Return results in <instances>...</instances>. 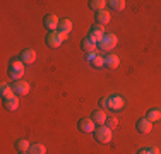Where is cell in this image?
Wrapping results in <instances>:
<instances>
[{
	"instance_id": "cell-13",
	"label": "cell",
	"mask_w": 161,
	"mask_h": 154,
	"mask_svg": "<svg viewBox=\"0 0 161 154\" xmlns=\"http://www.w3.org/2000/svg\"><path fill=\"white\" fill-rule=\"evenodd\" d=\"M118 65H120V58H118V55L108 53V55L105 57V67H106V69H110V70H115Z\"/></svg>"
},
{
	"instance_id": "cell-29",
	"label": "cell",
	"mask_w": 161,
	"mask_h": 154,
	"mask_svg": "<svg viewBox=\"0 0 161 154\" xmlns=\"http://www.w3.org/2000/svg\"><path fill=\"white\" fill-rule=\"evenodd\" d=\"M137 154H151V151H149V147H144V149H141Z\"/></svg>"
},
{
	"instance_id": "cell-4",
	"label": "cell",
	"mask_w": 161,
	"mask_h": 154,
	"mask_svg": "<svg viewBox=\"0 0 161 154\" xmlns=\"http://www.w3.org/2000/svg\"><path fill=\"white\" fill-rule=\"evenodd\" d=\"M65 38L67 36L62 34L60 31H50V33L47 34V38H45V41H47V45L50 46V48H58V46L64 43Z\"/></svg>"
},
{
	"instance_id": "cell-9",
	"label": "cell",
	"mask_w": 161,
	"mask_h": 154,
	"mask_svg": "<svg viewBox=\"0 0 161 154\" xmlns=\"http://www.w3.org/2000/svg\"><path fill=\"white\" fill-rule=\"evenodd\" d=\"M19 60L24 65H31V63H34V60H36V52H34L33 48H24L21 52V55H19Z\"/></svg>"
},
{
	"instance_id": "cell-14",
	"label": "cell",
	"mask_w": 161,
	"mask_h": 154,
	"mask_svg": "<svg viewBox=\"0 0 161 154\" xmlns=\"http://www.w3.org/2000/svg\"><path fill=\"white\" fill-rule=\"evenodd\" d=\"M122 108H124V98H122V96H118V94L112 96V98H110V110L120 111Z\"/></svg>"
},
{
	"instance_id": "cell-19",
	"label": "cell",
	"mask_w": 161,
	"mask_h": 154,
	"mask_svg": "<svg viewBox=\"0 0 161 154\" xmlns=\"http://www.w3.org/2000/svg\"><path fill=\"white\" fill-rule=\"evenodd\" d=\"M10 96H14L12 87H10L7 82H2V84H0V98L7 99V98H10Z\"/></svg>"
},
{
	"instance_id": "cell-3",
	"label": "cell",
	"mask_w": 161,
	"mask_h": 154,
	"mask_svg": "<svg viewBox=\"0 0 161 154\" xmlns=\"http://www.w3.org/2000/svg\"><path fill=\"white\" fill-rule=\"evenodd\" d=\"M117 45H118V38L115 36L113 33H106L105 36H103V40L98 43V48L101 50V52H110V50H113Z\"/></svg>"
},
{
	"instance_id": "cell-17",
	"label": "cell",
	"mask_w": 161,
	"mask_h": 154,
	"mask_svg": "<svg viewBox=\"0 0 161 154\" xmlns=\"http://www.w3.org/2000/svg\"><path fill=\"white\" fill-rule=\"evenodd\" d=\"M80 48H82V52H84V53H93L94 50L98 48V45L94 43V41H91L89 38H84L82 43H80Z\"/></svg>"
},
{
	"instance_id": "cell-18",
	"label": "cell",
	"mask_w": 161,
	"mask_h": 154,
	"mask_svg": "<svg viewBox=\"0 0 161 154\" xmlns=\"http://www.w3.org/2000/svg\"><path fill=\"white\" fill-rule=\"evenodd\" d=\"M106 7L112 9V10L120 12V10L125 9V0H108V2H106Z\"/></svg>"
},
{
	"instance_id": "cell-24",
	"label": "cell",
	"mask_w": 161,
	"mask_h": 154,
	"mask_svg": "<svg viewBox=\"0 0 161 154\" xmlns=\"http://www.w3.org/2000/svg\"><path fill=\"white\" fill-rule=\"evenodd\" d=\"M91 65H93L94 69H101V67H105V57H99V55H96V58H94L93 62H91Z\"/></svg>"
},
{
	"instance_id": "cell-6",
	"label": "cell",
	"mask_w": 161,
	"mask_h": 154,
	"mask_svg": "<svg viewBox=\"0 0 161 154\" xmlns=\"http://www.w3.org/2000/svg\"><path fill=\"white\" fill-rule=\"evenodd\" d=\"M10 87H12L14 94H16L17 98H21V96H26V94L29 92V84L26 82L24 79H21V80H14V82L10 84Z\"/></svg>"
},
{
	"instance_id": "cell-16",
	"label": "cell",
	"mask_w": 161,
	"mask_h": 154,
	"mask_svg": "<svg viewBox=\"0 0 161 154\" xmlns=\"http://www.w3.org/2000/svg\"><path fill=\"white\" fill-rule=\"evenodd\" d=\"M57 31H60L62 34H65V36H67V34L72 31V21H70V19H60L58 29H57Z\"/></svg>"
},
{
	"instance_id": "cell-10",
	"label": "cell",
	"mask_w": 161,
	"mask_h": 154,
	"mask_svg": "<svg viewBox=\"0 0 161 154\" xmlns=\"http://www.w3.org/2000/svg\"><path fill=\"white\" fill-rule=\"evenodd\" d=\"M136 129H137L139 134H149L153 130V123L149 122L146 117H142V118H139V120L136 122Z\"/></svg>"
},
{
	"instance_id": "cell-5",
	"label": "cell",
	"mask_w": 161,
	"mask_h": 154,
	"mask_svg": "<svg viewBox=\"0 0 161 154\" xmlns=\"http://www.w3.org/2000/svg\"><path fill=\"white\" fill-rule=\"evenodd\" d=\"M105 26H101V24H94V26H91V29H89V34H87V38H89L91 41H94V43H99V41L103 40V36H105Z\"/></svg>"
},
{
	"instance_id": "cell-11",
	"label": "cell",
	"mask_w": 161,
	"mask_h": 154,
	"mask_svg": "<svg viewBox=\"0 0 161 154\" xmlns=\"http://www.w3.org/2000/svg\"><path fill=\"white\" fill-rule=\"evenodd\" d=\"M91 120L96 123V127H101L106 122V113L103 110H94V111H91Z\"/></svg>"
},
{
	"instance_id": "cell-23",
	"label": "cell",
	"mask_w": 161,
	"mask_h": 154,
	"mask_svg": "<svg viewBox=\"0 0 161 154\" xmlns=\"http://www.w3.org/2000/svg\"><path fill=\"white\" fill-rule=\"evenodd\" d=\"M29 154H47V147H45L43 144H31V147H29Z\"/></svg>"
},
{
	"instance_id": "cell-8",
	"label": "cell",
	"mask_w": 161,
	"mask_h": 154,
	"mask_svg": "<svg viewBox=\"0 0 161 154\" xmlns=\"http://www.w3.org/2000/svg\"><path fill=\"white\" fill-rule=\"evenodd\" d=\"M58 22H60V19L57 17L55 14H47L43 17V24H45V28L48 29V33H50V31H57V29H58Z\"/></svg>"
},
{
	"instance_id": "cell-2",
	"label": "cell",
	"mask_w": 161,
	"mask_h": 154,
	"mask_svg": "<svg viewBox=\"0 0 161 154\" xmlns=\"http://www.w3.org/2000/svg\"><path fill=\"white\" fill-rule=\"evenodd\" d=\"M93 135H94V140L99 142V144H110V140H112V129H108L106 125L96 127Z\"/></svg>"
},
{
	"instance_id": "cell-27",
	"label": "cell",
	"mask_w": 161,
	"mask_h": 154,
	"mask_svg": "<svg viewBox=\"0 0 161 154\" xmlns=\"http://www.w3.org/2000/svg\"><path fill=\"white\" fill-rule=\"evenodd\" d=\"M86 58H87V62H89V63H91V62H93L94 58H96V53H86Z\"/></svg>"
},
{
	"instance_id": "cell-26",
	"label": "cell",
	"mask_w": 161,
	"mask_h": 154,
	"mask_svg": "<svg viewBox=\"0 0 161 154\" xmlns=\"http://www.w3.org/2000/svg\"><path fill=\"white\" fill-rule=\"evenodd\" d=\"M98 105H99V110H108V108H110V98H106V96H105V98H101L98 101Z\"/></svg>"
},
{
	"instance_id": "cell-30",
	"label": "cell",
	"mask_w": 161,
	"mask_h": 154,
	"mask_svg": "<svg viewBox=\"0 0 161 154\" xmlns=\"http://www.w3.org/2000/svg\"><path fill=\"white\" fill-rule=\"evenodd\" d=\"M19 154H29V152H19Z\"/></svg>"
},
{
	"instance_id": "cell-21",
	"label": "cell",
	"mask_w": 161,
	"mask_h": 154,
	"mask_svg": "<svg viewBox=\"0 0 161 154\" xmlns=\"http://www.w3.org/2000/svg\"><path fill=\"white\" fill-rule=\"evenodd\" d=\"M146 118H147L151 123L161 120V110H158V108H153V110H149L147 115H146Z\"/></svg>"
},
{
	"instance_id": "cell-28",
	"label": "cell",
	"mask_w": 161,
	"mask_h": 154,
	"mask_svg": "<svg viewBox=\"0 0 161 154\" xmlns=\"http://www.w3.org/2000/svg\"><path fill=\"white\" fill-rule=\"evenodd\" d=\"M149 151H151V154H159V149L156 147V146H151V147H149Z\"/></svg>"
},
{
	"instance_id": "cell-12",
	"label": "cell",
	"mask_w": 161,
	"mask_h": 154,
	"mask_svg": "<svg viewBox=\"0 0 161 154\" xmlns=\"http://www.w3.org/2000/svg\"><path fill=\"white\" fill-rule=\"evenodd\" d=\"M2 103H3V108H5L7 111H16L19 108V98L16 94L7 98V99H2Z\"/></svg>"
},
{
	"instance_id": "cell-1",
	"label": "cell",
	"mask_w": 161,
	"mask_h": 154,
	"mask_svg": "<svg viewBox=\"0 0 161 154\" xmlns=\"http://www.w3.org/2000/svg\"><path fill=\"white\" fill-rule=\"evenodd\" d=\"M7 74L10 75V79L21 80L24 77V63L19 58H12L9 62V67H7Z\"/></svg>"
},
{
	"instance_id": "cell-7",
	"label": "cell",
	"mask_w": 161,
	"mask_h": 154,
	"mask_svg": "<svg viewBox=\"0 0 161 154\" xmlns=\"http://www.w3.org/2000/svg\"><path fill=\"white\" fill-rule=\"evenodd\" d=\"M77 129L80 130V132H84V134H93L94 129H96V123L91 120V117H87V118H79Z\"/></svg>"
},
{
	"instance_id": "cell-15",
	"label": "cell",
	"mask_w": 161,
	"mask_h": 154,
	"mask_svg": "<svg viewBox=\"0 0 161 154\" xmlns=\"http://www.w3.org/2000/svg\"><path fill=\"white\" fill-rule=\"evenodd\" d=\"M96 24H101V26H105V24H108L110 22V12L106 9H103V10H98L96 12Z\"/></svg>"
},
{
	"instance_id": "cell-20",
	"label": "cell",
	"mask_w": 161,
	"mask_h": 154,
	"mask_svg": "<svg viewBox=\"0 0 161 154\" xmlns=\"http://www.w3.org/2000/svg\"><path fill=\"white\" fill-rule=\"evenodd\" d=\"M87 5H89V9L94 10V12L106 9V2H105V0H89V2H87Z\"/></svg>"
},
{
	"instance_id": "cell-22",
	"label": "cell",
	"mask_w": 161,
	"mask_h": 154,
	"mask_svg": "<svg viewBox=\"0 0 161 154\" xmlns=\"http://www.w3.org/2000/svg\"><path fill=\"white\" fill-rule=\"evenodd\" d=\"M29 147H31V144H29V140H26V139H19V140H16L17 152H28Z\"/></svg>"
},
{
	"instance_id": "cell-25",
	"label": "cell",
	"mask_w": 161,
	"mask_h": 154,
	"mask_svg": "<svg viewBox=\"0 0 161 154\" xmlns=\"http://www.w3.org/2000/svg\"><path fill=\"white\" fill-rule=\"evenodd\" d=\"M105 125L108 127V129H115V127L118 125V120H117V117H106V122H105Z\"/></svg>"
}]
</instances>
